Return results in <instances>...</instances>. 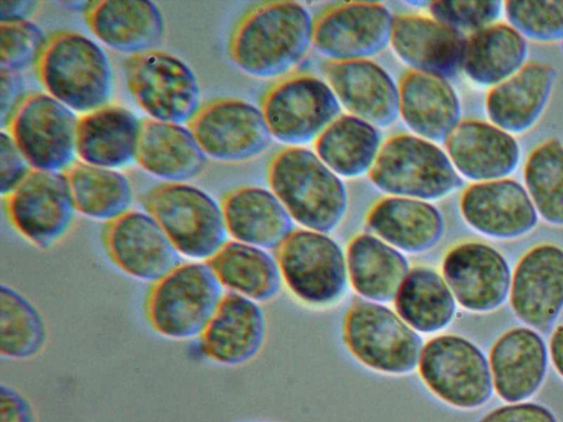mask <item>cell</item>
<instances>
[{
    "instance_id": "d590c367",
    "label": "cell",
    "mask_w": 563,
    "mask_h": 422,
    "mask_svg": "<svg viewBox=\"0 0 563 422\" xmlns=\"http://www.w3.org/2000/svg\"><path fill=\"white\" fill-rule=\"evenodd\" d=\"M382 144L375 125L341 114L314 141V153L339 177L355 178L369 173Z\"/></svg>"
},
{
    "instance_id": "44dd1931",
    "label": "cell",
    "mask_w": 563,
    "mask_h": 422,
    "mask_svg": "<svg viewBox=\"0 0 563 422\" xmlns=\"http://www.w3.org/2000/svg\"><path fill=\"white\" fill-rule=\"evenodd\" d=\"M466 37L431 15L404 13L394 19L390 45L411 70L449 80L462 70Z\"/></svg>"
},
{
    "instance_id": "3957f363",
    "label": "cell",
    "mask_w": 563,
    "mask_h": 422,
    "mask_svg": "<svg viewBox=\"0 0 563 422\" xmlns=\"http://www.w3.org/2000/svg\"><path fill=\"white\" fill-rule=\"evenodd\" d=\"M34 69L46 93L75 112L87 113L109 103L113 87L110 59L82 33L63 30L47 36Z\"/></svg>"
},
{
    "instance_id": "d6986e66",
    "label": "cell",
    "mask_w": 563,
    "mask_h": 422,
    "mask_svg": "<svg viewBox=\"0 0 563 422\" xmlns=\"http://www.w3.org/2000/svg\"><path fill=\"white\" fill-rule=\"evenodd\" d=\"M460 211L471 229L495 240L522 237L539 222L525 186L510 177L467 186L460 198Z\"/></svg>"
},
{
    "instance_id": "d6a6232c",
    "label": "cell",
    "mask_w": 563,
    "mask_h": 422,
    "mask_svg": "<svg viewBox=\"0 0 563 422\" xmlns=\"http://www.w3.org/2000/svg\"><path fill=\"white\" fill-rule=\"evenodd\" d=\"M528 53V40L499 21L466 37L462 70L473 84L490 89L520 70Z\"/></svg>"
},
{
    "instance_id": "83f0119b",
    "label": "cell",
    "mask_w": 563,
    "mask_h": 422,
    "mask_svg": "<svg viewBox=\"0 0 563 422\" xmlns=\"http://www.w3.org/2000/svg\"><path fill=\"white\" fill-rule=\"evenodd\" d=\"M142 120L120 104L104 107L78 116L76 155L79 160L118 169L136 160Z\"/></svg>"
},
{
    "instance_id": "c3c4849f",
    "label": "cell",
    "mask_w": 563,
    "mask_h": 422,
    "mask_svg": "<svg viewBox=\"0 0 563 422\" xmlns=\"http://www.w3.org/2000/svg\"><path fill=\"white\" fill-rule=\"evenodd\" d=\"M548 346L550 360L556 373L563 378V323L554 329Z\"/></svg>"
},
{
    "instance_id": "6da1fadb",
    "label": "cell",
    "mask_w": 563,
    "mask_h": 422,
    "mask_svg": "<svg viewBox=\"0 0 563 422\" xmlns=\"http://www.w3.org/2000/svg\"><path fill=\"white\" fill-rule=\"evenodd\" d=\"M313 26L311 13L299 2H264L236 23L228 53L235 66L252 77H282L308 53Z\"/></svg>"
},
{
    "instance_id": "ab89813d",
    "label": "cell",
    "mask_w": 563,
    "mask_h": 422,
    "mask_svg": "<svg viewBox=\"0 0 563 422\" xmlns=\"http://www.w3.org/2000/svg\"><path fill=\"white\" fill-rule=\"evenodd\" d=\"M506 22L527 40L539 43L563 41V0L504 1Z\"/></svg>"
},
{
    "instance_id": "4316f807",
    "label": "cell",
    "mask_w": 563,
    "mask_h": 422,
    "mask_svg": "<svg viewBox=\"0 0 563 422\" xmlns=\"http://www.w3.org/2000/svg\"><path fill=\"white\" fill-rule=\"evenodd\" d=\"M555 69L545 63H527L505 81L490 88L485 99L489 122L512 135L531 130L550 101Z\"/></svg>"
},
{
    "instance_id": "e575fe53",
    "label": "cell",
    "mask_w": 563,
    "mask_h": 422,
    "mask_svg": "<svg viewBox=\"0 0 563 422\" xmlns=\"http://www.w3.org/2000/svg\"><path fill=\"white\" fill-rule=\"evenodd\" d=\"M208 263L227 292L262 303L280 291L279 265L267 249L231 240Z\"/></svg>"
},
{
    "instance_id": "ac0fdd59",
    "label": "cell",
    "mask_w": 563,
    "mask_h": 422,
    "mask_svg": "<svg viewBox=\"0 0 563 422\" xmlns=\"http://www.w3.org/2000/svg\"><path fill=\"white\" fill-rule=\"evenodd\" d=\"M508 299L527 326L550 330L563 310V248L541 243L528 249L515 266Z\"/></svg>"
},
{
    "instance_id": "8992f818",
    "label": "cell",
    "mask_w": 563,
    "mask_h": 422,
    "mask_svg": "<svg viewBox=\"0 0 563 422\" xmlns=\"http://www.w3.org/2000/svg\"><path fill=\"white\" fill-rule=\"evenodd\" d=\"M367 175L388 196L429 202L450 196L463 185L444 149L434 142L406 133L383 142Z\"/></svg>"
},
{
    "instance_id": "5b68a950",
    "label": "cell",
    "mask_w": 563,
    "mask_h": 422,
    "mask_svg": "<svg viewBox=\"0 0 563 422\" xmlns=\"http://www.w3.org/2000/svg\"><path fill=\"white\" fill-rule=\"evenodd\" d=\"M224 288L208 262H186L152 285L145 303L151 327L175 341L200 337Z\"/></svg>"
},
{
    "instance_id": "ffe728a7",
    "label": "cell",
    "mask_w": 563,
    "mask_h": 422,
    "mask_svg": "<svg viewBox=\"0 0 563 422\" xmlns=\"http://www.w3.org/2000/svg\"><path fill=\"white\" fill-rule=\"evenodd\" d=\"M325 81L341 106L376 127H388L399 116V86L372 59L328 60Z\"/></svg>"
},
{
    "instance_id": "60d3db41",
    "label": "cell",
    "mask_w": 563,
    "mask_h": 422,
    "mask_svg": "<svg viewBox=\"0 0 563 422\" xmlns=\"http://www.w3.org/2000/svg\"><path fill=\"white\" fill-rule=\"evenodd\" d=\"M47 37L34 22H0V70L20 73L34 65Z\"/></svg>"
},
{
    "instance_id": "e0dca14e",
    "label": "cell",
    "mask_w": 563,
    "mask_h": 422,
    "mask_svg": "<svg viewBox=\"0 0 563 422\" xmlns=\"http://www.w3.org/2000/svg\"><path fill=\"white\" fill-rule=\"evenodd\" d=\"M102 243L121 271L152 285L183 263L164 230L145 210L131 209L106 223Z\"/></svg>"
},
{
    "instance_id": "277c9868",
    "label": "cell",
    "mask_w": 563,
    "mask_h": 422,
    "mask_svg": "<svg viewBox=\"0 0 563 422\" xmlns=\"http://www.w3.org/2000/svg\"><path fill=\"white\" fill-rule=\"evenodd\" d=\"M141 203L191 260H210L229 241L221 203L194 185L159 184L142 195Z\"/></svg>"
},
{
    "instance_id": "9c48e42d",
    "label": "cell",
    "mask_w": 563,
    "mask_h": 422,
    "mask_svg": "<svg viewBox=\"0 0 563 422\" xmlns=\"http://www.w3.org/2000/svg\"><path fill=\"white\" fill-rule=\"evenodd\" d=\"M276 259L283 282L306 306L329 308L347 292L345 251L329 233L296 229L276 249Z\"/></svg>"
},
{
    "instance_id": "f6af8a7d",
    "label": "cell",
    "mask_w": 563,
    "mask_h": 422,
    "mask_svg": "<svg viewBox=\"0 0 563 422\" xmlns=\"http://www.w3.org/2000/svg\"><path fill=\"white\" fill-rule=\"evenodd\" d=\"M24 80L20 73L0 70V123L2 130L25 99Z\"/></svg>"
},
{
    "instance_id": "681fc988",
    "label": "cell",
    "mask_w": 563,
    "mask_h": 422,
    "mask_svg": "<svg viewBox=\"0 0 563 422\" xmlns=\"http://www.w3.org/2000/svg\"><path fill=\"white\" fill-rule=\"evenodd\" d=\"M562 52H563V41H562Z\"/></svg>"
},
{
    "instance_id": "bcb514c9",
    "label": "cell",
    "mask_w": 563,
    "mask_h": 422,
    "mask_svg": "<svg viewBox=\"0 0 563 422\" xmlns=\"http://www.w3.org/2000/svg\"><path fill=\"white\" fill-rule=\"evenodd\" d=\"M0 422H36L29 399L12 386L0 387Z\"/></svg>"
},
{
    "instance_id": "9a60e30c",
    "label": "cell",
    "mask_w": 563,
    "mask_h": 422,
    "mask_svg": "<svg viewBox=\"0 0 563 422\" xmlns=\"http://www.w3.org/2000/svg\"><path fill=\"white\" fill-rule=\"evenodd\" d=\"M394 19L379 2L339 3L314 20L312 45L329 60L371 59L390 44Z\"/></svg>"
},
{
    "instance_id": "1f68e13d",
    "label": "cell",
    "mask_w": 563,
    "mask_h": 422,
    "mask_svg": "<svg viewBox=\"0 0 563 422\" xmlns=\"http://www.w3.org/2000/svg\"><path fill=\"white\" fill-rule=\"evenodd\" d=\"M345 255L350 286L374 302H393L411 268L406 254L371 232L353 236Z\"/></svg>"
},
{
    "instance_id": "603a6c76",
    "label": "cell",
    "mask_w": 563,
    "mask_h": 422,
    "mask_svg": "<svg viewBox=\"0 0 563 422\" xmlns=\"http://www.w3.org/2000/svg\"><path fill=\"white\" fill-rule=\"evenodd\" d=\"M444 145L459 175L473 182L509 177L521 156L515 135L483 120H462Z\"/></svg>"
},
{
    "instance_id": "4fadbf2b",
    "label": "cell",
    "mask_w": 563,
    "mask_h": 422,
    "mask_svg": "<svg viewBox=\"0 0 563 422\" xmlns=\"http://www.w3.org/2000/svg\"><path fill=\"white\" fill-rule=\"evenodd\" d=\"M3 200L13 229L41 249L56 245L75 222L77 210L63 171L32 169Z\"/></svg>"
},
{
    "instance_id": "484cf974",
    "label": "cell",
    "mask_w": 563,
    "mask_h": 422,
    "mask_svg": "<svg viewBox=\"0 0 563 422\" xmlns=\"http://www.w3.org/2000/svg\"><path fill=\"white\" fill-rule=\"evenodd\" d=\"M365 223L371 233L406 255L422 254L441 242L445 223L432 202L387 196L367 211Z\"/></svg>"
},
{
    "instance_id": "74e56055",
    "label": "cell",
    "mask_w": 563,
    "mask_h": 422,
    "mask_svg": "<svg viewBox=\"0 0 563 422\" xmlns=\"http://www.w3.org/2000/svg\"><path fill=\"white\" fill-rule=\"evenodd\" d=\"M47 342L46 322L37 307L10 285L0 287V355L26 360L41 354Z\"/></svg>"
},
{
    "instance_id": "8d00e7d4",
    "label": "cell",
    "mask_w": 563,
    "mask_h": 422,
    "mask_svg": "<svg viewBox=\"0 0 563 422\" xmlns=\"http://www.w3.org/2000/svg\"><path fill=\"white\" fill-rule=\"evenodd\" d=\"M63 173L80 214L108 223L131 210L132 186L117 169L75 160Z\"/></svg>"
},
{
    "instance_id": "b9f144b4",
    "label": "cell",
    "mask_w": 563,
    "mask_h": 422,
    "mask_svg": "<svg viewBox=\"0 0 563 422\" xmlns=\"http://www.w3.org/2000/svg\"><path fill=\"white\" fill-rule=\"evenodd\" d=\"M432 18L470 35L489 26L504 15V1L499 0H441L428 3Z\"/></svg>"
},
{
    "instance_id": "f546056e",
    "label": "cell",
    "mask_w": 563,
    "mask_h": 422,
    "mask_svg": "<svg viewBox=\"0 0 563 422\" xmlns=\"http://www.w3.org/2000/svg\"><path fill=\"white\" fill-rule=\"evenodd\" d=\"M398 86L399 115L415 135L444 142L462 121L460 98L448 79L410 69Z\"/></svg>"
},
{
    "instance_id": "2e32d148",
    "label": "cell",
    "mask_w": 563,
    "mask_h": 422,
    "mask_svg": "<svg viewBox=\"0 0 563 422\" xmlns=\"http://www.w3.org/2000/svg\"><path fill=\"white\" fill-rule=\"evenodd\" d=\"M441 274L457 306L473 313L497 310L509 298L512 271L505 255L482 241H465L444 254Z\"/></svg>"
},
{
    "instance_id": "f35d334b",
    "label": "cell",
    "mask_w": 563,
    "mask_h": 422,
    "mask_svg": "<svg viewBox=\"0 0 563 422\" xmlns=\"http://www.w3.org/2000/svg\"><path fill=\"white\" fill-rule=\"evenodd\" d=\"M523 186L543 221L563 226V143L549 138L528 155Z\"/></svg>"
},
{
    "instance_id": "5bb4252c",
    "label": "cell",
    "mask_w": 563,
    "mask_h": 422,
    "mask_svg": "<svg viewBox=\"0 0 563 422\" xmlns=\"http://www.w3.org/2000/svg\"><path fill=\"white\" fill-rule=\"evenodd\" d=\"M187 126L207 157L222 163L253 159L273 138L262 109L238 98L202 103Z\"/></svg>"
},
{
    "instance_id": "7402d4cb",
    "label": "cell",
    "mask_w": 563,
    "mask_h": 422,
    "mask_svg": "<svg viewBox=\"0 0 563 422\" xmlns=\"http://www.w3.org/2000/svg\"><path fill=\"white\" fill-rule=\"evenodd\" d=\"M549 346L539 331L515 326L492 345L488 362L496 395L506 403L526 401L542 387Z\"/></svg>"
},
{
    "instance_id": "7c38bea8",
    "label": "cell",
    "mask_w": 563,
    "mask_h": 422,
    "mask_svg": "<svg viewBox=\"0 0 563 422\" xmlns=\"http://www.w3.org/2000/svg\"><path fill=\"white\" fill-rule=\"evenodd\" d=\"M78 116L46 92L29 93L5 130L33 169L64 171L75 160Z\"/></svg>"
},
{
    "instance_id": "4dcf8cb0",
    "label": "cell",
    "mask_w": 563,
    "mask_h": 422,
    "mask_svg": "<svg viewBox=\"0 0 563 422\" xmlns=\"http://www.w3.org/2000/svg\"><path fill=\"white\" fill-rule=\"evenodd\" d=\"M207 155L188 126L142 119L136 163L167 182H186L207 166Z\"/></svg>"
},
{
    "instance_id": "836d02e7",
    "label": "cell",
    "mask_w": 563,
    "mask_h": 422,
    "mask_svg": "<svg viewBox=\"0 0 563 422\" xmlns=\"http://www.w3.org/2000/svg\"><path fill=\"white\" fill-rule=\"evenodd\" d=\"M393 303L396 312L420 335L440 334L453 322L457 311L441 271L426 265L410 268Z\"/></svg>"
},
{
    "instance_id": "7a4b0ae2",
    "label": "cell",
    "mask_w": 563,
    "mask_h": 422,
    "mask_svg": "<svg viewBox=\"0 0 563 422\" xmlns=\"http://www.w3.org/2000/svg\"><path fill=\"white\" fill-rule=\"evenodd\" d=\"M269 189L302 229L330 233L344 220L347 190L319 156L302 146L278 152L267 168Z\"/></svg>"
},
{
    "instance_id": "8fae6325",
    "label": "cell",
    "mask_w": 563,
    "mask_h": 422,
    "mask_svg": "<svg viewBox=\"0 0 563 422\" xmlns=\"http://www.w3.org/2000/svg\"><path fill=\"white\" fill-rule=\"evenodd\" d=\"M261 109L272 136L288 146L314 142L341 115L329 84L309 74L278 81L265 93Z\"/></svg>"
},
{
    "instance_id": "ee69618b",
    "label": "cell",
    "mask_w": 563,
    "mask_h": 422,
    "mask_svg": "<svg viewBox=\"0 0 563 422\" xmlns=\"http://www.w3.org/2000/svg\"><path fill=\"white\" fill-rule=\"evenodd\" d=\"M475 422H559L544 404L532 401L510 402L487 411Z\"/></svg>"
},
{
    "instance_id": "52a82bcc",
    "label": "cell",
    "mask_w": 563,
    "mask_h": 422,
    "mask_svg": "<svg viewBox=\"0 0 563 422\" xmlns=\"http://www.w3.org/2000/svg\"><path fill=\"white\" fill-rule=\"evenodd\" d=\"M341 332L349 353L369 370L406 376L418 367L424 342L387 303L353 301L343 315Z\"/></svg>"
},
{
    "instance_id": "d4e9b609",
    "label": "cell",
    "mask_w": 563,
    "mask_h": 422,
    "mask_svg": "<svg viewBox=\"0 0 563 422\" xmlns=\"http://www.w3.org/2000/svg\"><path fill=\"white\" fill-rule=\"evenodd\" d=\"M82 13L92 34L121 53L134 55L156 49L164 38V18L152 1H90Z\"/></svg>"
},
{
    "instance_id": "30bf717a",
    "label": "cell",
    "mask_w": 563,
    "mask_h": 422,
    "mask_svg": "<svg viewBox=\"0 0 563 422\" xmlns=\"http://www.w3.org/2000/svg\"><path fill=\"white\" fill-rule=\"evenodd\" d=\"M122 67L129 92L151 119L188 123L202 104L194 70L168 52L129 55Z\"/></svg>"
},
{
    "instance_id": "ba28073f",
    "label": "cell",
    "mask_w": 563,
    "mask_h": 422,
    "mask_svg": "<svg viewBox=\"0 0 563 422\" xmlns=\"http://www.w3.org/2000/svg\"><path fill=\"white\" fill-rule=\"evenodd\" d=\"M417 371L424 387L444 404L459 410H475L493 393L488 357L470 338L456 333H440L422 347Z\"/></svg>"
},
{
    "instance_id": "cb8c5ba5",
    "label": "cell",
    "mask_w": 563,
    "mask_h": 422,
    "mask_svg": "<svg viewBox=\"0 0 563 422\" xmlns=\"http://www.w3.org/2000/svg\"><path fill=\"white\" fill-rule=\"evenodd\" d=\"M266 333L267 321L261 303L225 292L200 336L201 348L212 362L225 367H238L260 354Z\"/></svg>"
},
{
    "instance_id": "7bdbcfd3",
    "label": "cell",
    "mask_w": 563,
    "mask_h": 422,
    "mask_svg": "<svg viewBox=\"0 0 563 422\" xmlns=\"http://www.w3.org/2000/svg\"><path fill=\"white\" fill-rule=\"evenodd\" d=\"M32 169L10 134L2 130L0 135V187L2 198L12 192Z\"/></svg>"
},
{
    "instance_id": "7dc6e473",
    "label": "cell",
    "mask_w": 563,
    "mask_h": 422,
    "mask_svg": "<svg viewBox=\"0 0 563 422\" xmlns=\"http://www.w3.org/2000/svg\"><path fill=\"white\" fill-rule=\"evenodd\" d=\"M38 5L40 2L31 0H2L0 1V21L1 23L27 21Z\"/></svg>"
},
{
    "instance_id": "f1b7e54d",
    "label": "cell",
    "mask_w": 563,
    "mask_h": 422,
    "mask_svg": "<svg viewBox=\"0 0 563 422\" xmlns=\"http://www.w3.org/2000/svg\"><path fill=\"white\" fill-rule=\"evenodd\" d=\"M229 236L264 249H277L296 230L289 212L271 190L242 186L221 200Z\"/></svg>"
}]
</instances>
